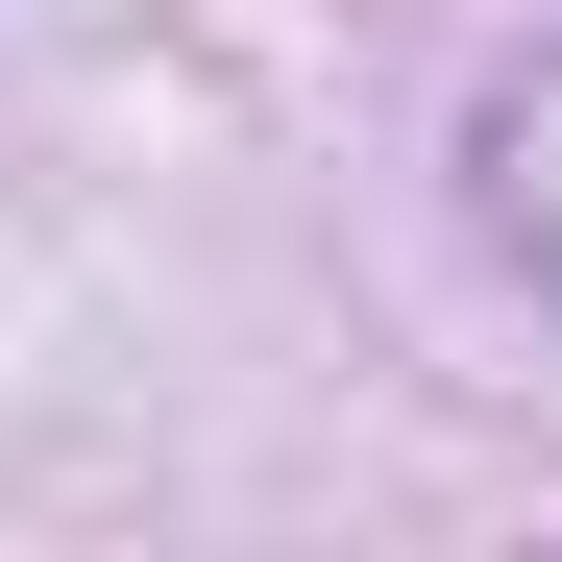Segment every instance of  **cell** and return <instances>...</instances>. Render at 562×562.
<instances>
[{"label": "cell", "instance_id": "obj_1", "mask_svg": "<svg viewBox=\"0 0 562 562\" xmlns=\"http://www.w3.org/2000/svg\"><path fill=\"white\" fill-rule=\"evenodd\" d=\"M490 221L538 245V294H562V49H538L514 99H490Z\"/></svg>", "mask_w": 562, "mask_h": 562}]
</instances>
